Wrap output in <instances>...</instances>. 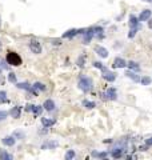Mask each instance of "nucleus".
Wrapping results in <instances>:
<instances>
[{
    "instance_id": "nucleus-14",
    "label": "nucleus",
    "mask_w": 152,
    "mask_h": 160,
    "mask_svg": "<svg viewBox=\"0 0 152 160\" xmlns=\"http://www.w3.org/2000/svg\"><path fill=\"white\" fill-rule=\"evenodd\" d=\"M55 123H56L55 119L42 118V124H43V127H45V128H51L52 125H55Z\"/></svg>"
},
{
    "instance_id": "nucleus-33",
    "label": "nucleus",
    "mask_w": 152,
    "mask_h": 160,
    "mask_svg": "<svg viewBox=\"0 0 152 160\" xmlns=\"http://www.w3.org/2000/svg\"><path fill=\"white\" fill-rule=\"evenodd\" d=\"M93 67H95V68H99V70H103L104 68L103 63H100V62H93Z\"/></svg>"
},
{
    "instance_id": "nucleus-18",
    "label": "nucleus",
    "mask_w": 152,
    "mask_h": 160,
    "mask_svg": "<svg viewBox=\"0 0 152 160\" xmlns=\"http://www.w3.org/2000/svg\"><path fill=\"white\" fill-rule=\"evenodd\" d=\"M83 105L87 108V109H92V108L96 107V103L91 100H83Z\"/></svg>"
},
{
    "instance_id": "nucleus-30",
    "label": "nucleus",
    "mask_w": 152,
    "mask_h": 160,
    "mask_svg": "<svg viewBox=\"0 0 152 160\" xmlns=\"http://www.w3.org/2000/svg\"><path fill=\"white\" fill-rule=\"evenodd\" d=\"M138 29H139V27H136V28H131V31H129V34H128V38H129V39L135 38V35H136V32H138Z\"/></svg>"
},
{
    "instance_id": "nucleus-2",
    "label": "nucleus",
    "mask_w": 152,
    "mask_h": 160,
    "mask_svg": "<svg viewBox=\"0 0 152 160\" xmlns=\"http://www.w3.org/2000/svg\"><path fill=\"white\" fill-rule=\"evenodd\" d=\"M77 87H79V90L83 91V92H90V91L92 90V80L86 76L80 77L79 83H77Z\"/></svg>"
},
{
    "instance_id": "nucleus-24",
    "label": "nucleus",
    "mask_w": 152,
    "mask_h": 160,
    "mask_svg": "<svg viewBox=\"0 0 152 160\" xmlns=\"http://www.w3.org/2000/svg\"><path fill=\"white\" fill-rule=\"evenodd\" d=\"M111 156L114 157V159H119V157H121V150H114L112 152H111Z\"/></svg>"
},
{
    "instance_id": "nucleus-12",
    "label": "nucleus",
    "mask_w": 152,
    "mask_h": 160,
    "mask_svg": "<svg viewBox=\"0 0 152 160\" xmlns=\"http://www.w3.org/2000/svg\"><path fill=\"white\" fill-rule=\"evenodd\" d=\"M1 142H3L4 146H7V147H12L16 143V139H15L14 136L11 135V136H5V137H3L1 139Z\"/></svg>"
},
{
    "instance_id": "nucleus-35",
    "label": "nucleus",
    "mask_w": 152,
    "mask_h": 160,
    "mask_svg": "<svg viewBox=\"0 0 152 160\" xmlns=\"http://www.w3.org/2000/svg\"><path fill=\"white\" fill-rule=\"evenodd\" d=\"M52 44H55V45H60L62 43H60V39H56V40H52Z\"/></svg>"
},
{
    "instance_id": "nucleus-15",
    "label": "nucleus",
    "mask_w": 152,
    "mask_h": 160,
    "mask_svg": "<svg viewBox=\"0 0 152 160\" xmlns=\"http://www.w3.org/2000/svg\"><path fill=\"white\" fill-rule=\"evenodd\" d=\"M55 101L51 100V99H47V100L44 101V104H43V108H45L47 111H53L55 109Z\"/></svg>"
},
{
    "instance_id": "nucleus-22",
    "label": "nucleus",
    "mask_w": 152,
    "mask_h": 160,
    "mask_svg": "<svg viewBox=\"0 0 152 160\" xmlns=\"http://www.w3.org/2000/svg\"><path fill=\"white\" fill-rule=\"evenodd\" d=\"M32 87H34L36 91H45V84L40 83V81H36V83H35Z\"/></svg>"
},
{
    "instance_id": "nucleus-32",
    "label": "nucleus",
    "mask_w": 152,
    "mask_h": 160,
    "mask_svg": "<svg viewBox=\"0 0 152 160\" xmlns=\"http://www.w3.org/2000/svg\"><path fill=\"white\" fill-rule=\"evenodd\" d=\"M8 116V112L5 111H0V122H3V120H5Z\"/></svg>"
},
{
    "instance_id": "nucleus-28",
    "label": "nucleus",
    "mask_w": 152,
    "mask_h": 160,
    "mask_svg": "<svg viewBox=\"0 0 152 160\" xmlns=\"http://www.w3.org/2000/svg\"><path fill=\"white\" fill-rule=\"evenodd\" d=\"M7 92L5 91H1L0 92V103H7Z\"/></svg>"
},
{
    "instance_id": "nucleus-7",
    "label": "nucleus",
    "mask_w": 152,
    "mask_h": 160,
    "mask_svg": "<svg viewBox=\"0 0 152 160\" xmlns=\"http://www.w3.org/2000/svg\"><path fill=\"white\" fill-rule=\"evenodd\" d=\"M84 29H76V28H72V29H68L63 34V38L64 39H72L73 36H76L77 34H83Z\"/></svg>"
},
{
    "instance_id": "nucleus-20",
    "label": "nucleus",
    "mask_w": 152,
    "mask_h": 160,
    "mask_svg": "<svg viewBox=\"0 0 152 160\" xmlns=\"http://www.w3.org/2000/svg\"><path fill=\"white\" fill-rule=\"evenodd\" d=\"M92 156L93 157H99V159H107L108 153L107 152H96V151H93V152H92Z\"/></svg>"
},
{
    "instance_id": "nucleus-26",
    "label": "nucleus",
    "mask_w": 152,
    "mask_h": 160,
    "mask_svg": "<svg viewBox=\"0 0 152 160\" xmlns=\"http://www.w3.org/2000/svg\"><path fill=\"white\" fill-rule=\"evenodd\" d=\"M75 156H76V153H75V151H72V150H69L68 152L66 153V159H67V160H72V159H75Z\"/></svg>"
},
{
    "instance_id": "nucleus-38",
    "label": "nucleus",
    "mask_w": 152,
    "mask_h": 160,
    "mask_svg": "<svg viewBox=\"0 0 152 160\" xmlns=\"http://www.w3.org/2000/svg\"><path fill=\"white\" fill-rule=\"evenodd\" d=\"M0 47H1V42H0Z\"/></svg>"
},
{
    "instance_id": "nucleus-4",
    "label": "nucleus",
    "mask_w": 152,
    "mask_h": 160,
    "mask_svg": "<svg viewBox=\"0 0 152 160\" xmlns=\"http://www.w3.org/2000/svg\"><path fill=\"white\" fill-rule=\"evenodd\" d=\"M29 49H31L32 53L39 55V53H42V44H40L38 40H31V42H29Z\"/></svg>"
},
{
    "instance_id": "nucleus-37",
    "label": "nucleus",
    "mask_w": 152,
    "mask_h": 160,
    "mask_svg": "<svg viewBox=\"0 0 152 160\" xmlns=\"http://www.w3.org/2000/svg\"><path fill=\"white\" fill-rule=\"evenodd\" d=\"M4 83V77H3V75H0V84H3Z\"/></svg>"
},
{
    "instance_id": "nucleus-13",
    "label": "nucleus",
    "mask_w": 152,
    "mask_h": 160,
    "mask_svg": "<svg viewBox=\"0 0 152 160\" xmlns=\"http://www.w3.org/2000/svg\"><path fill=\"white\" fill-rule=\"evenodd\" d=\"M10 115L12 116L14 119H19V118H20V115H21V107H20V105H16V107H14L10 111Z\"/></svg>"
},
{
    "instance_id": "nucleus-39",
    "label": "nucleus",
    "mask_w": 152,
    "mask_h": 160,
    "mask_svg": "<svg viewBox=\"0 0 152 160\" xmlns=\"http://www.w3.org/2000/svg\"><path fill=\"white\" fill-rule=\"evenodd\" d=\"M147 1H151V0H147Z\"/></svg>"
},
{
    "instance_id": "nucleus-9",
    "label": "nucleus",
    "mask_w": 152,
    "mask_h": 160,
    "mask_svg": "<svg viewBox=\"0 0 152 160\" xmlns=\"http://www.w3.org/2000/svg\"><path fill=\"white\" fill-rule=\"evenodd\" d=\"M95 52L100 56V57H103V59L108 57V51H107V48H104V47H101V45H96V47H95Z\"/></svg>"
},
{
    "instance_id": "nucleus-21",
    "label": "nucleus",
    "mask_w": 152,
    "mask_h": 160,
    "mask_svg": "<svg viewBox=\"0 0 152 160\" xmlns=\"http://www.w3.org/2000/svg\"><path fill=\"white\" fill-rule=\"evenodd\" d=\"M140 83H142V85H149V84L152 83V79L149 76H143L142 79L139 80Z\"/></svg>"
},
{
    "instance_id": "nucleus-29",
    "label": "nucleus",
    "mask_w": 152,
    "mask_h": 160,
    "mask_svg": "<svg viewBox=\"0 0 152 160\" xmlns=\"http://www.w3.org/2000/svg\"><path fill=\"white\" fill-rule=\"evenodd\" d=\"M8 81H10V83H12V84H16V75H15L14 72H10L8 73Z\"/></svg>"
},
{
    "instance_id": "nucleus-1",
    "label": "nucleus",
    "mask_w": 152,
    "mask_h": 160,
    "mask_svg": "<svg viewBox=\"0 0 152 160\" xmlns=\"http://www.w3.org/2000/svg\"><path fill=\"white\" fill-rule=\"evenodd\" d=\"M5 60H7V63L10 64V66H14V67H19V66H21V63H23L21 56L16 52H12V51L7 53Z\"/></svg>"
},
{
    "instance_id": "nucleus-6",
    "label": "nucleus",
    "mask_w": 152,
    "mask_h": 160,
    "mask_svg": "<svg viewBox=\"0 0 152 160\" xmlns=\"http://www.w3.org/2000/svg\"><path fill=\"white\" fill-rule=\"evenodd\" d=\"M101 72H103V77L107 80V81H111V83H112V81H115V80H116V73L111 72V71L107 70L105 67L101 70Z\"/></svg>"
},
{
    "instance_id": "nucleus-16",
    "label": "nucleus",
    "mask_w": 152,
    "mask_h": 160,
    "mask_svg": "<svg viewBox=\"0 0 152 160\" xmlns=\"http://www.w3.org/2000/svg\"><path fill=\"white\" fill-rule=\"evenodd\" d=\"M125 76H127V77H129V79H131V80H134V81H139V80H140V77H139L138 75H136V73L134 72L132 70L127 71V72H125Z\"/></svg>"
},
{
    "instance_id": "nucleus-17",
    "label": "nucleus",
    "mask_w": 152,
    "mask_h": 160,
    "mask_svg": "<svg viewBox=\"0 0 152 160\" xmlns=\"http://www.w3.org/2000/svg\"><path fill=\"white\" fill-rule=\"evenodd\" d=\"M129 27H131V28L139 27V18H136V16L131 15V18H129Z\"/></svg>"
},
{
    "instance_id": "nucleus-19",
    "label": "nucleus",
    "mask_w": 152,
    "mask_h": 160,
    "mask_svg": "<svg viewBox=\"0 0 152 160\" xmlns=\"http://www.w3.org/2000/svg\"><path fill=\"white\" fill-rule=\"evenodd\" d=\"M127 66L129 67V70H134V71H140V66H139L136 62H129V63H127Z\"/></svg>"
},
{
    "instance_id": "nucleus-5",
    "label": "nucleus",
    "mask_w": 152,
    "mask_h": 160,
    "mask_svg": "<svg viewBox=\"0 0 152 160\" xmlns=\"http://www.w3.org/2000/svg\"><path fill=\"white\" fill-rule=\"evenodd\" d=\"M104 96H105L107 100H116V99H118V91H116V88L111 87V88H108V90L105 91Z\"/></svg>"
},
{
    "instance_id": "nucleus-8",
    "label": "nucleus",
    "mask_w": 152,
    "mask_h": 160,
    "mask_svg": "<svg viewBox=\"0 0 152 160\" xmlns=\"http://www.w3.org/2000/svg\"><path fill=\"white\" fill-rule=\"evenodd\" d=\"M27 111L32 112L35 116H40L42 115V112H43V107L42 105H28Z\"/></svg>"
},
{
    "instance_id": "nucleus-31",
    "label": "nucleus",
    "mask_w": 152,
    "mask_h": 160,
    "mask_svg": "<svg viewBox=\"0 0 152 160\" xmlns=\"http://www.w3.org/2000/svg\"><path fill=\"white\" fill-rule=\"evenodd\" d=\"M84 62H86V56L81 55L79 59H77V66H79V67H83L84 66Z\"/></svg>"
},
{
    "instance_id": "nucleus-3",
    "label": "nucleus",
    "mask_w": 152,
    "mask_h": 160,
    "mask_svg": "<svg viewBox=\"0 0 152 160\" xmlns=\"http://www.w3.org/2000/svg\"><path fill=\"white\" fill-rule=\"evenodd\" d=\"M16 87L19 88V90H25V91H28V92H31L32 95H38V91L35 90L34 87H32L29 83H27V81H23V83H16Z\"/></svg>"
},
{
    "instance_id": "nucleus-27",
    "label": "nucleus",
    "mask_w": 152,
    "mask_h": 160,
    "mask_svg": "<svg viewBox=\"0 0 152 160\" xmlns=\"http://www.w3.org/2000/svg\"><path fill=\"white\" fill-rule=\"evenodd\" d=\"M53 148V147H58V142H51L48 144H43L42 146V150H45V148Z\"/></svg>"
},
{
    "instance_id": "nucleus-34",
    "label": "nucleus",
    "mask_w": 152,
    "mask_h": 160,
    "mask_svg": "<svg viewBox=\"0 0 152 160\" xmlns=\"http://www.w3.org/2000/svg\"><path fill=\"white\" fill-rule=\"evenodd\" d=\"M145 144H147V147L152 146V137H148V139L145 140Z\"/></svg>"
},
{
    "instance_id": "nucleus-10",
    "label": "nucleus",
    "mask_w": 152,
    "mask_h": 160,
    "mask_svg": "<svg viewBox=\"0 0 152 160\" xmlns=\"http://www.w3.org/2000/svg\"><path fill=\"white\" fill-rule=\"evenodd\" d=\"M125 66H127V63H125V60L123 59V57H116V59L114 60V63H112V67H114V68H124Z\"/></svg>"
},
{
    "instance_id": "nucleus-11",
    "label": "nucleus",
    "mask_w": 152,
    "mask_h": 160,
    "mask_svg": "<svg viewBox=\"0 0 152 160\" xmlns=\"http://www.w3.org/2000/svg\"><path fill=\"white\" fill-rule=\"evenodd\" d=\"M151 16H152L151 10H144L140 12V15H139V21H147Z\"/></svg>"
},
{
    "instance_id": "nucleus-36",
    "label": "nucleus",
    "mask_w": 152,
    "mask_h": 160,
    "mask_svg": "<svg viewBox=\"0 0 152 160\" xmlns=\"http://www.w3.org/2000/svg\"><path fill=\"white\" fill-rule=\"evenodd\" d=\"M148 27H149V29H152V18L148 19Z\"/></svg>"
},
{
    "instance_id": "nucleus-23",
    "label": "nucleus",
    "mask_w": 152,
    "mask_h": 160,
    "mask_svg": "<svg viewBox=\"0 0 152 160\" xmlns=\"http://www.w3.org/2000/svg\"><path fill=\"white\" fill-rule=\"evenodd\" d=\"M12 136H14L15 139H24L25 137V133L24 132H21V131H15L14 133H12Z\"/></svg>"
},
{
    "instance_id": "nucleus-25",
    "label": "nucleus",
    "mask_w": 152,
    "mask_h": 160,
    "mask_svg": "<svg viewBox=\"0 0 152 160\" xmlns=\"http://www.w3.org/2000/svg\"><path fill=\"white\" fill-rule=\"evenodd\" d=\"M0 159H1V160H12V159H14V156L10 155V153H7V152H1V153H0Z\"/></svg>"
}]
</instances>
